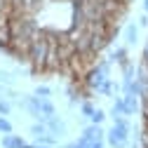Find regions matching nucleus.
Here are the masks:
<instances>
[{
	"label": "nucleus",
	"instance_id": "obj_8",
	"mask_svg": "<svg viewBox=\"0 0 148 148\" xmlns=\"http://www.w3.org/2000/svg\"><path fill=\"white\" fill-rule=\"evenodd\" d=\"M38 99H40V97H38ZM40 115H42V120L57 115V106L52 103V99H40Z\"/></svg>",
	"mask_w": 148,
	"mask_h": 148
},
{
	"label": "nucleus",
	"instance_id": "obj_21",
	"mask_svg": "<svg viewBox=\"0 0 148 148\" xmlns=\"http://www.w3.org/2000/svg\"><path fill=\"white\" fill-rule=\"evenodd\" d=\"M129 148H139V141H136V139H134V141H132V143H129Z\"/></svg>",
	"mask_w": 148,
	"mask_h": 148
},
{
	"label": "nucleus",
	"instance_id": "obj_2",
	"mask_svg": "<svg viewBox=\"0 0 148 148\" xmlns=\"http://www.w3.org/2000/svg\"><path fill=\"white\" fill-rule=\"evenodd\" d=\"M129 134H132V129L113 125V127L106 132V143H108L110 148H125V146L129 143Z\"/></svg>",
	"mask_w": 148,
	"mask_h": 148
},
{
	"label": "nucleus",
	"instance_id": "obj_7",
	"mask_svg": "<svg viewBox=\"0 0 148 148\" xmlns=\"http://www.w3.org/2000/svg\"><path fill=\"white\" fill-rule=\"evenodd\" d=\"M122 101H125V115L132 118L136 110H139V97H134V94H122Z\"/></svg>",
	"mask_w": 148,
	"mask_h": 148
},
{
	"label": "nucleus",
	"instance_id": "obj_1",
	"mask_svg": "<svg viewBox=\"0 0 148 148\" xmlns=\"http://www.w3.org/2000/svg\"><path fill=\"white\" fill-rule=\"evenodd\" d=\"M47 52H49V42H47V35H45V28H42L40 35L35 40H31V45L26 47V64H31L35 73H45Z\"/></svg>",
	"mask_w": 148,
	"mask_h": 148
},
{
	"label": "nucleus",
	"instance_id": "obj_23",
	"mask_svg": "<svg viewBox=\"0 0 148 148\" xmlns=\"http://www.w3.org/2000/svg\"><path fill=\"white\" fill-rule=\"evenodd\" d=\"M143 12H148V0H143Z\"/></svg>",
	"mask_w": 148,
	"mask_h": 148
},
{
	"label": "nucleus",
	"instance_id": "obj_11",
	"mask_svg": "<svg viewBox=\"0 0 148 148\" xmlns=\"http://www.w3.org/2000/svg\"><path fill=\"white\" fill-rule=\"evenodd\" d=\"M94 108H97V106L92 103L89 99H82V103H80V113H82V115H85L87 120L92 118V113H94Z\"/></svg>",
	"mask_w": 148,
	"mask_h": 148
},
{
	"label": "nucleus",
	"instance_id": "obj_15",
	"mask_svg": "<svg viewBox=\"0 0 148 148\" xmlns=\"http://www.w3.org/2000/svg\"><path fill=\"white\" fill-rule=\"evenodd\" d=\"M0 85H10V87H12V85H14V75L0 68Z\"/></svg>",
	"mask_w": 148,
	"mask_h": 148
},
{
	"label": "nucleus",
	"instance_id": "obj_18",
	"mask_svg": "<svg viewBox=\"0 0 148 148\" xmlns=\"http://www.w3.org/2000/svg\"><path fill=\"white\" fill-rule=\"evenodd\" d=\"M7 89L10 85H0V99H7Z\"/></svg>",
	"mask_w": 148,
	"mask_h": 148
},
{
	"label": "nucleus",
	"instance_id": "obj_3",
	"mask_svg": "<svg viewBox=\"0 0 148 148\" xmlns=\"http://www.w3.org/2000/svg\"><path fill=\"white\" fill-rule=\"evenodd\" d=\"M80 136L87 139L89 143H92V141H106V129H103V125H94V122H89V125L82 127V134H80Z\"/></svg>",
	"mask_w": 148,
	"mask_h": 148
},
{
	"label": "nucleus",
	"instance_id": "obj_10",
	"mask_svg": "<svg viewBox=\"0 0 148 148\" xmlns=\"http://www.w3.org/2000/svg\"><path fill=\"white\" fill-rule=\"evenodd\" d=\"M35 97H40V99H52V94H54V89L49 87V85H35V92H33Z\"/></svg>",
	"mask_w": 148,
	"mask_h": 148
},
{
	"label": "nucleus",
	"instance_id": "obj_12",
	"mask_svg": "<svg viewBox=\"0 0 148 148\" xmlns=\"http://www.w3.org/2000/svg\"><path fill=\"white\" fill-rule=\"evenodd\" d=\"M108 115H106V110L103 108H94V113H92V118H89V122H94V125H103V120H106Z\"/></svg>",
	"mask_w": 148,
	"mask_h": 148
},
{
	"label": "nucleus",
	"instance_id": "obj_19",
	"mask_svg": "<svg viewBox=\"0 0 148 148\" xmlns=\"http://www.w3.org/2000/svg\"><path fill=\"white\" fill-rule=\"evenodd\" d=\"M89 148H106V141H92Z\"/></svg>",
	"mask_w": 148,
	"mask_h": 148
},
{
	"label": "nucleus",
	"instance_id": "obj_6",
	"mask_svg": "<svg viewBox=\"0 0 148 148\" xmlns=\"http://www.w3.org/2000/svg\"><path fill=\"white\" fill-rule=\"evenodd\" d=\"M136 42H139V26L132 21V24L125 26V45L127 47H134Z\"/></svg>",
	"mask_w": 148,
	"mask_h": 148
},
{
	"label": "nucleus",
	"instance_id": "obj_14",
	"mask_svg": "<svg viewBox=\"0 0 148 148\" xmlns=\"http://www.w3.org/2000/svg\"><path fill=\"white\" fill-rule=\"evenodd\" d=\"M12 132H14L12 122H10L5 115H0V134H12Z\"/></svg>",
	"mask_w": 148,
	"mask_h": 148
},
{
	"label": "nucleus",
	"instance_id": "obj_20",
	"mask_svg": "<svg viewBox=\"0 0 148 148\" xmlns=\"http://www.w3.org/2000/svg\"><path fill=\"white\" fill-rule=\"evenodd\" d=\"M59 148H75V141H71V143H64V146H59Z\"/></svg>",
	"mask_w": 148,
	"mask_h": 148
},
{
	"label": "nucleus",
	"instance_id": "obj_5",
	"mask_svg": "<svg viewBox=\"0 0 148 148\" xmlns=\"http://www.w3.org/2000/svg\"><path fill=\"white\" fill-rule=\"evenodd\" d=\"M110 64H118V66H125L127 61H132L129 59V47L127 45H122V47H115L113 52H110Z\"/></svg>",
	"mask_w": 148,
	"mask_h": 148
},
{
	"label": "nucleus",
	"instance_id": "obj_22",
	"mask_svg": "<svg viewBox=\"0 0 148 148\" xmlns=\"http://www.w3.org/2000/svg\"><path fill=\"white\" fill-rule=\"evenodd\" d=\"M35 148H54V146H45V143H35Z\"/></svg>",
	"mask_w": 148,
	"mask_h": 148
},
{
	"label": "nucleus",
	"instance_id": "obj_9",
	"mask_svg": "<svg viewBox=\"0 0 148 148\" xmlns=\"http://www.w3.org/2000/svg\"><path fill=\"white\" fill-rule=\"evenodd\" d=\"M31 134H33V139H38V136L47 134V125H45V120H35V122L31 125Z\"/></svg>",
	"mask_w": 148,
	"mask_h": 148
},
{
	"label": "nucleus",
	"instance_id": "obj_13",
	"mask_svg": "<svg viewBox=\"0 0 148 148\" xmlns=\"http://www.w3.org/2000/svg\"><path fill=\"white\" fill-rule=\"evenodd\" d=\"M35 143H45V146H57L59 143V139L57 136H54V134H42V136H38V139H35Z\"/></svg>",
	"mask_w": 148,
	"mask_h": 148
},
{
	"label": "nucleus",
	"instance_id": "obj_4",
	"mask_svg": "<svg viewBox=\"0 0 148 148\" xmlns=\"http://www.w3.org/2000/svg\"><path fill=\"white\" fill-rule=\"evenodd\" d=\"M45 125H47V132H49V134H54L57 139H61V136L66 134V122H64L59 115L47 118V120H45Z\"/></svg>",
	"mask_w": 148,
	"mask_h": 148
},
{
	"label": "nucleus",
	"instance_id": "obj_16",
	"mask_svg": "<svg viewBox=\"0 0 148 148\" xmlns=\"http://www.w3.org/2000/svg\"><path fill=\"white\" fill-rule=\"evenodd\" d=\"M12 113V101H7V99H0V115H10Z\"/></svg>",
	"mask_w": 148,
	"mask_h": 148
},
{
	"label": "nucleus",
	"instance_id": "obj_17",
	"mask_svg": "<svg viewBox=\"0 0 148 148\" xmlns=\"http://www.w3.org/2000/svg\"><path fill=\"white\" fill-rule=\"evenodd\" d=\"M136 26L139 28H148V12H143L139 19H136Z\"/></svg>",
	"mask_w": 148,
	"mask_h": 148
}]
</instances>
